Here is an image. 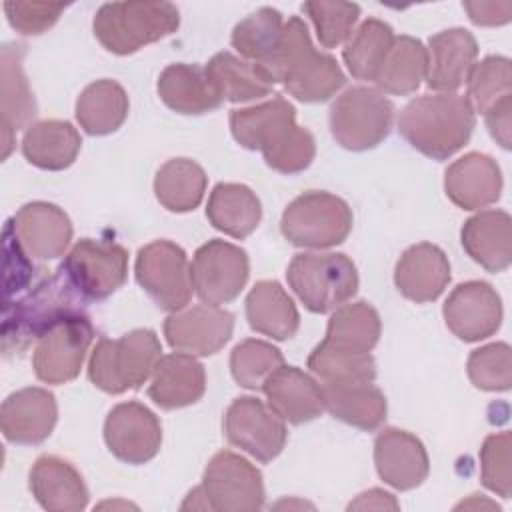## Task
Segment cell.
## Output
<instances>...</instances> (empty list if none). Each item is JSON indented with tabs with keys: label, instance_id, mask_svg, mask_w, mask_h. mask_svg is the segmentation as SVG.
<instances>
[{
	"label": "cell",
	"instance_id": "cell-16",
	"mask_svg": "<svg viewBox=\"0 0 512 512\" xmlns=\"http://www.w3.org/2000/svg\"><path fill=\"white\" fill-rule=\"evenodd\" d=\"M108 450L126 464L152 460L162 444V426L156 414L140 402L116 404L104 422Z\"/></svg>",
	"mask_w": 512,
	"mask_h": 512
},
{
	"label": "cell",
	"instance_id": "cell-51",
	"mask_svg": "<svg viewBox=\"0 0 512 512\" xmlns=\"http://www.w3.org/2000/svg\"><path fill=\"white\" fill-rule=\"evenodd\" d=\"M348 510H398V502L392 494L380 488H372L368 492L358 494V498L350 502Z\"/></svg>",
	"mask_w": 512,
	"mask_h": 512
},
{
	"label": "cell",
	"instance_id": "cell-12",
	"mask_svg": "<svg viewBox=\"0 0 512 512\" xmlns=\"http://www.w3.org/2000/svg\"><path fill=\"white\" fill-rule=\"evenodd\" d=\"M94 328L86 312H76L48 328L34 346L32 368L44 384H66L80 374Z\"/></svg>",
	"mask_w": 512,
	"mask_h": 512
},
{
	"label": "cell",
	"instance_id": "cell-30",
	"mask_svg": "<svg viewBox=\"0 0 512 512\" xmlns=\"http://www.w3.org/2000/svg\"><path fill=\"white\" fill-rule=\"evenodd\" d=\"M324 410L360 430H376L384 424L388 404L380 388L372 382L322 384Z\"/></svg>",
	"mask_w": 512,
	"mask_h": 512
},
{
	"label": "cell",
	"instance_id": "cell-44",
	"mask_svg": "<svg viewBox=\"0 0 512 512\" xmlns=\"http://www.w3.org/2000/svg\"><path fill=\"white\" fill-rule=\"evenodd\" d=\"M468 94L474 112H486L498 100L512 96V66L504 56H486L482 62L474 64L468 76Z\"/></svg>",
	"mask_w": 512,
	"mask_h": 512
},
{
	"label": "cell",
	"instance_id": "cell-25",
	"mask_svg": "<svg viewBox=\"0 0 512 512\" xmlns=\"http://www.w3.org/2000/svg\"><path fill=\"white\" fill-rule=\"evenodd\" d=\"M450 282L448 256L430 242L410 246L394 268V284L398 292L416 302L436 300Z\"/></svg>",
	"mask_w": 512,
	"mask_h": 512
},
{
	"label": "cell",
	"instance_id": "cell-48",
	"mask_svg": "<svg viewBox=\"0 0 512 512\" xmlns=\"http://www.w3.org/2000/svg\"><path fill=\"white\" fill-rule=\"evenodd\" d=\"M64 4L52 2H6L4 12L10 26L26 36H38L52 28L60 14L64 12Z\"/></svg>",
	"mask_w": 512,
	"mask_h": 512
},
{
	"label": "cell",
	"instance_id": "cell-11",
	"mask_svg": "<svg viewBox=\"0 0 512 512\" xmlns=\"http://www.w3.org/2000/svg\"><path fill=\"white\" fill-rule=\"evenodd\" d=\"M134 274L142 290L166 312L186 308L192 296V276L186 252L170 242L156 240L136 254Z\"/></svg>",
	"mask_w": 512,
	"mask_h": 512
},
{
	"label": "cell",
	"instance_id": "cell-26",
	"mask_svg": "<svg viewBox=\"0 0 512 512\" xmlns=\"http://www.w3.org/2000/svg\"><path fill=\"white\" fill-rule=\"evenodd\" d=\"M30 490L36 502L50 512H78L88 504V488L80 472L54 454H44L34 462Z\"/></svg>",
	"mask_w": 512,
	"mask_h": 512
},
{
	"label": "cell",
	"instance_id": "cell-37",
	"mask_svg": "<svg viewBox=\"0 0 512 512\" xmlns=\"http://www.w3.org/2000/svg\"><path fill=\"white\" fill-rule=\"evenodd\" d=\"M284 36V20L276 8L264 6L238 22L232 30V46L248 62L258 64L266 74L274 62ZM270 76V74H268Z\"/></svg>",
	"mask_w": 512,
	"mask_h": 512
},
{
	"label": "cell",
	"instance_id": "cell-17",
	"mask_svg": "<svg viewBox=\"0 0 512 512\" xmlns=\"http://www.w3.org/2000/svg\"><path fill=\"white\" fill-rule=\"evenodd\" d=\"M444 322L464 342H478L492 336L502 324V300L482 280L458 284L444 302Z\"/></svg>",
	"mask_w": 512,
	"mask_h": 512
},
{
	"label": "cell",
	"instance_id": "cell-10",
	"mask_svg": "<svg viewBox=\"0 0 512 512\" xmlns=\"http://www.w3.org/2000/svg\"><path fill=\"white\" fill-rule=\"evenodd\" d=\"M60 270L84 302L104 300L128 276V252L112 240H78L66 254Z\"/></svg>",
	"mask_w": 512,
	"mask_h": 512
},
{
	"label": "cell",
	"instance_id": "cell-32",
	"mask_svg": "<svg viewBox=\"0 0 512 512\" xmlns=\"http://www.w3.org/2000/svg\"><path fill=\"white\" fill-rule=\"evenodd\" d=\"M246 318L252 330L274 340H288L298 332L300 314L294 300L276 280H260L246 296Z\"/></svg>",
	"mask_w": 512,
	"mask_h": 512
},
{
	"label": "cell",
	"instance_id": "cell-35",
	"mask_svg": "<svg viewBox=\"0 0 512 512\" xmlns=\"http://www.w3.org/2000/svg\"><path fill=\"white\" fill-rule=\"evenodd\" d=\"M206 216L216 230L242 240L258 228L262 204L248 186L220 182L208 196Z\"/></svg>",
	"mask_w": 512,
	"mask_h": 512
},
{
	"label": "cell",
	"instance_id": "cell-31",
	"mask_svg": "<svg viewBox=\"0 0 512 512\" xmlns=\"http://www.w3.org/2000/svg\"><path fill=\"white\" fill-rule=\"evenodd\" d=\"M160 100L178 114H206L220 108L222 98L196 64H170L158 78Z\"/></svg>",
	"mask_w": 512,
	"mask_h": 512
},
{
	"label": "cell",
	"instance_id": "cell-28",
	"mask_svg": "<svg viewBox=\"0 0 512 512\" xmlns=\"http://www.w3.org/2000/svg\"><path fill=\"white\" fill-rule=\"evenodd\" d=\"M206 390L204 366L186 352L160 358L148 386L150 400L162 410H176L198 402Z\"/></svg>",
	"mask_w": 512,
	"mask_h": 512
},
{
	"label": "cell",
	"instance_id": "cell-33",
	"mask_svg": "<svg viewBox=\"0 0 512 512\" xmlns=\"http://www.w3.org/2000/svg\"><path fill=\"white\" fill-rule=\"evenodd\" d=\"M82 146L78 130L66 120H40L22 138L24 158L42 170H64L74 164Z\"/></svg>",
	"mask_w": 512,
	"mask_h": 512
},
{
	"label": "cell",
	"instance_id": "cell-1",
	"mask_svg": "<svg viewBox=\"0 0 512 512\" xmlns=\"http://www.w3.org/2000/svg\"><path fill=\"white\" fill-rule=\"evenodd\" d=\"M230 132L240 146L260 150L266 164L280 174H298L316 156L314 136L296 124L294 106L280 94L262 104L232 110Z\"/></svg>",
	"mask_w": 512,
	"mask_h": 512
},
{
	"label": "cell",
	"instance_id": "cell-46",
	"mask_svg": "<svg viewBox=\"0 0 512 512\" xmlns=\"http://www.w3.org/2000/svg\"><path fill=\"white\" fill-rule=\"evenodd\" d=\"M470 382L488 392H504L512 384V358L506 342L486 344L474 350L468 358Z\"/></svg>",
	"mask_w": 512,
	"mask_h": 512
},
{
	"label": "cell",
	"instance_id": "cell-15",
	"mask_svg": "<svg viewBox=\"0 0 512 512\" xmlns=\"http://www.w3.org/2000/svg\"><path fill=\"white\" fill-rule=\"evenodd\" d=\"M228 442L258 462L274 460L288 438L284 420L256 396L236 398L224 416Z\"/></svg>",
	"mask_w": 512,
	"mask_h": 512
},
{
	"label": "cell",
	"instance_id": "cell-39",
	"mask_svg": "<svg viewBox=\"0 0 512 512\" xmlns=\"http://www.w3.org/2000/svg\"><path fill=\"white\" fill-rule=\"evenodd\" d=\"M208 176L204 168L190 158H172L160 166L154 178V194L170 212L194 210L206 192Z\"/></svg>",
	"mask_w": 512,
	"mask_h": 512
},
{
	"label": "cell",
	"instance_id": "cell-34",
	"mask_svg": "<svg viewBox=\"0 0 512 512\" xmlns=\"http://www.w3.org/2000/svg\"><path fill=\"white\" fill-rule=\"evenodd\" d=\"M204 72L222 102H250L268 96L274 88L272 78L258 64L240 60L230 52L214 54Z\"/></svg>",
	"mask_w": 512,
	"mask_h": 512
},
{
	"label": "cell",
	"instance_id": "cell-29",
	"mask_svg": "<svg viewBox=\"0 0 512 512\" xmlns=\"http://www.w3.org/2000/svg\"><path fill=\"white\" fill-rule=\"evenodd\" d=\"M466 254L488 272H502L512 260V220L504 210H482L460 232Z\"/></svg>",
	"mask_w": 512,
	"mask_h": 512
},
{
	"label": "cell",
	"instance_id": "cell-36",
	"mask_svg": "<svg viewBox=\"0 0 512 512\" xmlns=\"http://www.w3.org/2000/svg\"><path fill=\"white\" fill-rule=\"evenodd\" d=\"M128 94L114 80H96L88 84L76 100V120L90 136L116 132L128 116Z\"/></svg>",
	"mask_w": 512,
	"mask_h": 512
},
{
	"label": "cell",
	"instance_id": "cell-3",
	"mask_svg": "<svg viewBox=\"0 0 512 512\" xmlns=\"http://www.w3.org/2000/svg\"><path fill=\"white\" fill-rule=\"evenodd\" d=\"M268 74L274 84L280 82L288 94L306 104L326 102L346 84L338 62L312 46L308 28L298 16L284 22L282 44Z\"/></svg>",
	"mask_w": 512,
	"mask_h": 512
},
{
	"label": "cell",
	"instance_id": "cell-22",
	"mask_svg": "<svg viewBox=\"0 0 512 512\" xmlns=\"http://www.w3.org/2000/svg\"><path fill=\"white\" fill-rule=\"evenodd\" d=\"M478 58L476 38L464 28L434 34L426 48V84L438 92L458 90Z\"/></svg>",
	"mask_w": 512,
	"mask_h": 512
},
{
	"label": "cell",
	"instance_id": "cell-40",
	"mask_svg": "<svg viewBox=\"0 0 512 512\" xmlns=\"http://www.w3.org/2000/svg\"><path fill=\"white\" fill-rule=\"evenodd\" d=\"M426 78V48L412 36H396L374 84L382 94L406 96L420 88Z\"/></svg>",
	"mask_w": 512,
	"mask_h": 512
},
{
	"label": "cell",
	"instance_id": "cell-19",
	"mask_svg": "<svg viewBox=\"0 0 512 512\" xmlns=\"http://www.w3.org/2000/svg\"><path fill=\"white\" fill-rule=\"evenodd\" d=\"M14 236L30 258L54 260L62 256L72 240L68 214L50 202H28L8 220Z\"/></svg>",
	"mask_w": 512,
	"mask_h": 512
},
{
	"label": "cell",
	"instance_id": "cell-23",
	"mask_svg": "<svg viewBox=\"0 0 512 512\" xmlns=\"http://www.w3.org/2000/svg\"><path fill=\"white\" fill-rule=\"evenodd\" d=\"M444 190L446 196L462 210L486 208L500 198V166L488 154H464L446 168Z\"/></svg>",
	"mask_w": 512,
	"mask_h": 512
},
{
	"label": "cell",
	"instance_id": "cell-8",
	"mask_svg": "<svg viewBox=\"0 0 512 512\" xmlns=\"http://www.w3.org/2000/svg\"><path fill=\"white\" fill-rule=\"evenodd\" d=\"M352 210L336 194L308 190L284 210L280 230L298 248H332L342 244L352 230Z\"/></svg>",
	"mask_w": 512,
	"mask_h": 512
},
{
	"label": "cell",
	"instance_id": "cell-21",
	"mask_svg": "<svg viewBox=\"0 0 512 512\" xmlns=\"http://www.w3.org/2000/svg\"><path fill=\"white\" fill-rule=\"evenodd\" d=\"M374 464L378 476L396 490L420 486L430 470L424 444L400 428H384L374 440Z\"/></svg>",
	"mask_w": 512,
	"mask_h": 512
},
{
	"label": "cell",
	"instance_id": "cell-50",
	"mask_svg": "<svg viewBox=\"0 0 512 512\" xmlns=\"http://www.w3.org/2000/svg\"><path fill=\"white\" fill-rule=\"evenodd\" d=\"M464 10L476 26H502L510 22V2H464Z\"/></svg>",
	"mask_w": 512,
	"mask_h": 512
},
{
	"label": "cell",
	"instance_id": "cell-41",
	"mask_svg": "<svg viewBox=\"0 0 512 512\" xmlns=\"http://www.w3.org/2000/svg\"><path fill=\"white\" fill-rule=\"evenodd\" d=\"M392 28L378 20L368 18L364 20L348 38L342 58L350 74L358 80H372L376 78L392 42H394Z\"/></svg>",
	"mask_w": 512,
	"mask_h": 512
},
{
	"label": "cell",
	"instance_id": "cell-18",
	"mask_svg": "<svg viewBox=\"0 0 512 512\" xmlns=\"http://www.w3.org/2000/svg\"><path fill=\"white\" fill-rule=\"evenodd\" d=\"M234 332V314L220 308L198 304L172 312L164 320V336L168 344L192 356L216 354Z\"/></svg>",
	"mask_w": 512,
	"mask_h": 512
},
{
	"label": "cell",
	"instance_id": "cell-9",
	"mask_svg": "<svg viewBox=\"0 0 512 512\" xmlns=\"http://www.w3.org/2000/svg\"><path fill=\"white\" fill-rule=\"evenodd\" d=\"M394 106L376 88L352 86L330 106V132L352 152L376 148L392 128Z\"/></svg>",
	"mask_w": 512,
	"mask_h": 512
},
{
	"label": "cell",
	"instance_id": "cell-4",
	"mask_svg": "<svg viewBox=\"0 0 512 512\" xmlns=\"http://www.w3.org/2000/svg\"><path fill=\"white\" fill-rule=\"evenodd\" d=\"M84 300L58 268L54 276L44 278L22 300L4 304L2 350L22 352L36 342L48 328L62 318L84 312Z\"/></svg>",
	"mask_w": 512,
	"mask_h": 512
},
{
	"label": "cell",
	"instance_id": "cell-2",
	"mask_svg": "<svg viewBox=\"0 0 512 512\" xmlns=\"http://www.w3.org/2000/svg\"><path fill=\"white\" fill-rule=\"evenodd\" d=\"M474 124L476 116L466 96L440 92L408 102L400 112L398 132L420 154L446 160L470 140Z\"/></svg>",
	"mask_w": 512,
	"mask_h": 512
},
{
	"label": "cell",
	"instance_id": "cell-38",
	"mask_svg": "<svg viewBox=\"0 0 512 512\" xmlns=\"http://www.w3.org/2000/svg\"><path fill=\"white\" fill-rule=\"evenodd\" d=\"M380 316L378 312L364 300L350 302L338 306L326 328L324 344L358 354H370L380 338Z\"/></svg>",
	"mask_w": 512,
	"mask_h": 512
},
{
	"label": "cell",
	"instance_id": "cell-20",
	"mask_svg": "<svg viewBox=\"0 0 512 512\" xmlns=\"http://www.w3.org/2000/svg\"><path fill=\"white\" fill-rule=\"evenodd\" d=\"M58 418V406L52 392L44 388H22L12 392L0 408V428L12 444L44 442Z\"/></svg>",
	"mask_w": 512,
	"mask_h": 512
},
{
	"label": "cell",
	"instance_id": "cell-43",
	"mask_svg": "<svg viewBox=\"0 0 512 512\" xmlns=\"http://www.w3.org/2000/svg\"><path fill=\"white\" fill-rule=\"evenodd\" d=\"M284 364L282 352L256 338L242 340L234 346L230 354V372L232 378L248 390H262L268 376Z\"/></svg>",
	"mask_w": 512,
	"mask_h": 512
},
{
	"label": "cell",
	"instance_id": "cell-42",
	"mask_svg": "<svg viewBox=\"0 0 512 512\" xmlns=\"http://www.w3.org/2000/svg\"><path fill=\"white\" fill-rule=\"evenodd\" d=\"M308 368L324 382H372L376 378V362L372 354H358L332 348L320 342L308 356Z\"/></svg>",
	"mask_w": 512,
	"mask_h": 512
},
{
	"label": "cell",
	"instance_id": "cell-7",
	"mask_svg": "<svg viewBox=\"0 0 512 512\" xmlns=\"http://www.w3.org/2000/svg\"><path fill=\"white\" fill-rule=\"evenodd\" d=\"M286 278L300 302L316 314L336 310L358 290L354 262L340 252H302L292 258Z\"/></svg>",
	"mask_w": 512,
	"mask_h": 512
},
{
	"label": "cell",
	"instance_id": "cell-47",
	"mask_svg": "<svg viewBox=\"0 0 512 512\" xmlns=\"http://www.w3.org/2000/svg\"><path fill=\"white\" fill-rule=\"evenodd\" d=\"M510 442V432H500L488 436L480 448V480L502 498H510L512 494Z\"/></svg>",
	"mask_w": 512,
	"mask_h": 512
},
{
	"label": "cell",
	"instance_id": "cell-45",
	"mask_svg": "<svg viewBox=\"0 0 512 512\" xmlns=\"http://www.w3.org/2000/svg\"><path fill=\"white\" fill-rule=\"evenodd\" d=\"M302 10L308 14L316 28V36L324 48H336L350 38L360 6L352 2H304Z\"/></svg>",
	"mask_w": 512,
	"mask_h": 512
},
{
	"label": "cell",
	"instance_id": "cell-27",
	"mask_svg": "<svg viewBox=\"0 0 512 512\" xmlns=\"http://www.w3.org/2000/svg\"><path fill=\"white\" fill-rule=\"evenodd\" d=\"M22 44H4L0 56V106H2V158H8L14 134L36 116V100L22 70Z\"/></svg>",
	"mask_w": 512,
	"mask_h": 512
},
{
	"label": "cell",
	"instance_id": "cell-13",
	"mask_svg": "<svg viewBox=\"0 0 512 512\" xmlns=\"http://www.w3.org/2000/svg\"><path fill=\"white\" fill-rule=\"evenodd\" d=\"M200 488L208 502V510L254 512L264 506V482L260 470L230 450L212 456Z\"/></svg>",
	"mask_w": 512,
	"mask_h": 512
},
{
	"label": "cell",
	"instance_id": "cell-6",
	"mask_svg": "<svg viewBox=\"0 0 512 512\" xmlns=\"http://www.w3.org/2000/svg\"><path fill=\"white\" fill-rule=\"evenodd\" d=\"M178 24V8L170 2H110L98 8L92 28L108 52L126 56L170 36Z\"/></svg>",
	"mask_w": 512,
	"mask_h": 512
},
{
	"label": "cell",
	"instance_id": "cell-14",
	"mask_svg": "<svg viewBox=\"0 0 512 512\" xmlns=\"http://www.w3.org/2000/svg\"><path fill=\"white\" fill-rule=\"evenodd\" d=\"M248 254L226 240H208L192 260V288L202 304L222 306L238 298L248 282Z\"/></svg>",
	"mask_w": 512,
	"mask_h": 512
},
{
	"label": "cell",
	"instance_id": "cell-49",
	"mask_svg": "<svg viewBox=\"0 0 512 512\" xmlns=\"http://www.w3.org/2000/svg\"><path fill=\"white\" fill-rule=\"evenodd\" d=\"M490 136L502 146L510 148V126H512V96L498 100L492 108L484 112Z\"/></svg>",
	"mask_w": 512,
	"mask_h": 512
},
{
	"label": "cell",
	"instance_id": "cell-24",
	"mask_svg": "<svg viewBox=\"0 0 512 512\" xmlns=\"http://www.w3.org/2000/svg\"><path fill=\"white\" fill-rule=\"evenodd\" d=\"M268 406L290 424H306L324 412L322 386L296 366L282 364L262 386Z\"/></svg>",
	"mask_w": 512,
	"mask_h": 512
},
{
	"label": "cell",
	"instance_id": "cell-5",
	"mask_svg": "<svg viewBox=\"0 0 512 512\" xmlns=\"http://www.w3.org/2000/svg\"><path fill=\"white\" fill-rule=\"evenodd\" d=\"M162 358V344L154 330L136 328L116 340L102 338L88 360L90 382L106 394L138 390L152 378Z\"/></svg>",
	"mask_w": 512,
	"mask_h": 512
}]
</instances>
